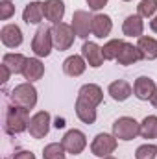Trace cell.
Listing matches in <instances>:
<instances>
[{
	"label": "cell",
	"instance_id": "cell-1",
	"mask_svg": "<svg viewBox=\"0 0 157 159\" xmlns=\"http://www.w3.org/2000/svg\"><path fill=\"white\" fill-rule=\"evenodd\" d=\"M30 111L24 109V107H19V106H9L6 109V117H4V129L9 133V135H19L22 131L28 129V124H30Z\"/></svg>",
	"mask_w": 157,
	"mask_h": 159
},
{
	"label": "cell",
	"instance_id": "cell-2",
	"mask_svg": "<svg viewBox=\"0 0 157 159\" xmlns=\"http://www.w3.org/2000/svg\"><path fill=\"white\" fill-rule=\"evenodd\" d=\"M9 100H11L13 106H19V107H24V109L32 111V109L37 106V89H35L34 83H30V81L19 83V85H15V89L11 91Z\"/></svg>",
	"mask_w": 157,
	"mask_h": 159
},
{
	"label": "cell",
	"instance_id": "cell-3",
	"mask_svg": "<svg viewBox=\"0 0 157 159\" xmlns=\"http://www.w3.org/2000/svg\"><path fill=\"white\" fill-rule=\"evenodd\" d=\"M54 48V37H52V28L48 26H39L37 32L34 34L32 39V52L35 57H48Z\"/></svg>",
	"mask_w": 157,
	"mask_h": 159
},
{
	"label": "cell",
	"instance_id": "cell-4",
	"mask_svg": "<svg viewBox=\"0 0 157 159\" xmlns=\"http://www.w3.org/2000/svg\"><path fill=\"white\" fill-rule=\"evenodd\" d=\"M52 37H54V48H57L59 52H65L74 44L76 32L72 24L57 22V24H52Z\"/></svg>",
	"mask_w": 157,
	"mask_h": 159
},
{
	"label": "cell",
	"instance_id": "cell-5",
	"mask_svg": "<svg viewBox=\"0 0 157 159\" xmlns=\"http://www.w3.org/2000/svg\"><path fill=\"white\" fill-rule=\"evenodd\" d=\"M113 135L118 141H133L137 135H141V122L133 117H120L113 122Z\"/></svg>",
	"mask_w": 157,
	"mask_h": 159
},
{
	"label": "cell",
	"instance_id": "cell-6",
	"mask_svg": "<svg viewBox=\"0 0 157 159\" xmlns=\"http://www.w3.org/2000/svg\"><path fill=\"white\" fill-rule=\"evenodd\" d=\"M118 146V139L113 133H98L91 143V154L96 157H107L111 156Z\"/></svg>",
	"mask_w": 157,
	"mask_h": 159
},
{
	"label": "cell",
	"instance_id": "cell-7",
	"mask_svg": "<svg viewBox=\"0 0 157 159\" xmlns=\"http://www.w3.org/2000/svg\"><path fill=\"white\" fill-rule=\"evenodd\" d=\"M61 144H63V148L67 150V154H70V156H79V154L87 148V135H85L81 129L72 128V129H69V131L63 135Z\"/></svg>",
	"mask_w": 157,
	"mask_h": 159
},
{
	"label": "cell",
	"instance_id": "cell-8",
	"mask_svg": "<svg viewBox=\"0 0 157 159\" xmlns=\"http://www.w3.org/2000/svg\"><path fill=\"white\" fill-rule=\"evenodd\" d=\"M50 124H52V117L48 111H37L32 115L30 124H28V131L34 139H44L50 131Z\"/></svg>",
	"mask_w": 157,
	"mask_h": 159
},
{
	"label": "cell",
	"instance_id": "cell-9",
	"mask_svg": "<svg viewBox=\"0 0 157 159\" xmlns=\"http://www.w3.org/2000/svg\"><path fill=\"white\" fill-rule=\"evenodd\" d=\"M70 24H72V28L76 32V37H79V39L87 41L89 35H92V30H91V26H92V15L89 11L76 9L72 13V22Z\"/></svg>",
	"mask_w": 157,
	"mask_h": 159
},
{
	"label": "cell",
	"instance_id": "cell-10",
	"mask_svg": "<svg viewBox=\"0 0 157 159\" xmlns=\"http://www.w3.org/2000/svg\"><path fill=\"white\" fill-rule=\"evenodd\" d=\"M155 91H157V85L150 76H139L133 83V94L141 102H150L152 96L155 94Z\"/></svg>",
	"mask_w": 157,
	"mask_h": 159
},
{
	"label": "cell",
	"instance_id": "cell-11",
	"mask_svg": "<svg viewBox=\"0 0 157 159\" xmlns=\"http://www.w3.org/2000/svg\"><path fill=\"white\" fill-rule=\"evenodd\" d=\"M0 41L6 48H19L24 41L22 30L17 24H4L0 30Z\"/></svg>",
	"mask_w": 157,
	"mask_h": 159
},
{
	"label": "cell",
	"instance_id": "cell-12",
	"mask_svg": "<svg viewBox=\"0 0 157 159\" xmlns=\"http://www.w3.org/2000/svg\"><path fill=\"white\" fill-rule=\"evenodd\" d=\"M81 56L85 57L87 65L92 69H98L104 65V54H102V46H98L94 41H85L81 46Z\"/></svg>",
	"mask_w": 157,
	"mask_h": 159
},
{
	"label": "cell",
	"instance_id": "cell-13",
	"mask_svg": "<svg viewBox=\"0 0 157 159\" xmlns=\"http://www.w3.org/2000/svg\"><path fill=\"white\" fill-rule=\"evenodd\" d=\"M122 34L126 37H133V39L142 37V34H144V19L139 13L128 15L124 19V22H122Z\"/></svg>",
	"mask_w": 157,
	"mask_h": 159
},
{
	"label": "cell",
	"instance_id": "cell-14",
	"mask_svg": "<svg viewBox=\"0 0 157 159\" xmlns=\"http://www.w3.org/2000/svg\"><path fill=\"white\" fill-rule=\"evenodd\" d=\"M91 30H92V35L96 39H105L113 32V20H111V17L105 15V13L92 15V26H91Z\"/></svg>",
	"mask_w": 157,
	"mask_h": 159
},
{
	"label": "cell",
	"instance_id": "cell-15",
	"mask_svg": "<svg viewBox=\"0 0 157 159\" xmlns=\"http://www.w3.org/2000/svg\"><path fill=\"white\" fill-rule=\"evenodd\" d=\"M141 59H142V54H141V50L137 48V44L124 41V44H122V48H120V52H118V56H117L118 65L129 67V65H133V63H137V61H141Z\"/></svg>",
	"mask_w": 157,
	"mask_h": 159
},
{
	"label": "cell",
	"instance_id": "cell-16",
	"mask_svg": "<svg viewBox=\"0 0 157 159\" xmlns=\"http://www.w3.org/2000/svg\"><path fill=\"white\" fill-rule=\"evenodd\" d=\"M87 70V61L81 54H72L63 61V72L70 78H79Z\"/></svg>",
	"mask_w": 157,
	"mask_h": 159
},
{
	"label": "cell",
	"instance_id": "cell-17",
	"mask_svg": "<svg viewBox=\"0 0 157 159\" xmlns=\"http://www.w3.org/2000/svg\"><path fill=\"white\" fill-rule=\"evenodd\" d=\"M78 98L89 102V104L94 106V107H98V106L104 102V91H102V87L96 85V83H85V85L79 87Z\"/></svg>",
	"mask_w": 157,
	"mask_h": 159
},
{
	"label": "cell",
	"instance_id": "cell-18",
	"mask_svg": "<svg viewBox=\"0 0 157 159\" xmlns=\"http://www.w3.org/2000/svg\"><path fill=\"white\" fill-rule=\"evenodd\" d=\"M44 7V19L52 24L63 22L65 17V2L63 0H44L43 2Z\"/></svg>",
	"mask_w": 157,
	"mask_h": 159
},
{
	"label": "cell",
	"instance_id": "cell-19",
	"mask_svg": "<svg viewBox=\"0 0 157 159\" xmlns=\"http://www.w3.org/2000/svg\"><path fill=\"white\" fill-rule=\"evenodd\" d=\"M22 20L26 24H41L44 20V7L41 0L28 2L22 9Z\"/></svg>",
	"mask_w": 157,
	"mask_h": 159
},
{
	"label": "cell",
	"instance_id": "cell-20",
	"mask_svg": "<svg viewBox=\"0 0 157 159\" xmlns=\"http://www.w3.org/2000/svg\"><path fill=\"white\" fill-rule=\"evenodd\" d=\"M107 94H109L115 102H126V100L133 94V87H131L129 81H126V80H115V81L109 83Z\"/></svg>",
	"mask_w": 157,
	"mask_h": 159
},
{
	"label": "cell",
	"instance_id": "cell-21",
	"mask_svg": "<svg viewBox=\"0 0 157 159\" xmlns=\"http://www.w3.org/2000/svg\"><path fill=\"white\" fill-rule=\"evenodd\" d=\"M74 111H76V117H78L83 124H94L98 119V113H96V107L91 106L89 102L76 98V104H74Z\"/></svg>",
	"mask_w": 157,
	"mask_h": 159
},
{
	"label": "cell",
	"instance_id": "cell-22",
	"mask_svg": "<svg viewBox=\"0 0 157 159\" xmlns=\"http://www.w3.org/2000/svg\"><path fill=\"white\" fill-rule=\"evenodd\" d=\"M2 63H4L13 74H22V72H24V67H26V63H28V57L22 56V54H19V52H7V54H4V57H2Z\"/></svg>",
	"mask_w": 157,
	"mask_h": 159
},
{
	"label": "cell",
	"instance_id": "cell-23",
	"mask_svg": "<svg viewBox=\"0 0 157 159\" xmlns=\"http://www.w3.org/2000/svg\"><path fill=\"white\" fill-rule=\"evenodd\" d=\"M22 76L30 83H34V81H37V80H41L44 76V65H43L41 57H28V63L24 67Z\"/></svg>",
	"mask_w": 157,
	"mask_h": 159
},
{
	"label": "cell",
	"instance_id": "cell-24",
	"mask_svg": "<svg viewBox=\"0 0 157 159\" xmlns=\"http://www.w3.org/2000/svg\"><path fill=\"white\" fill-rule=\"evenodd\" d=\"M137 48L141 50L142 59H148V61L157 59V39L155 37H150V35L139 37L137 39Z\"/></svg>",
	"mask_w": 157,
	"mask_h": 159
},
{
	"label": "cell",
	"instance_id": "cell-25",
	"mask_svg": "<svg viewBox=\"0 0 157 159\" xmlns=\"http://www.w3.org/2000/svg\"><path fill=\"white\" fill-rule=\"evenodd\" d=\"M141 137L142 139H157V115H148L142 119Z\"/></svg>",
	"mask_w": 157,
	"mask_h": 159
},
{
	"label": "cell",
	"instance_id": "cell-26",
	"mask_svg": "<svg viewBox=\"0 0 157 159\" xmlns=\"http://www.w3.org/2000/svg\"><path fill=\"white\" fill-rule=\"evenodd\" d=\"M124 44V39H109L102 46V54L105 61H117V56Z\"/></svg>",
	"mask_w": 157,
	"mask_h": 159
},
{
	"label": "cell",
	"instance_id": "cell-27",
	"mask_svg": "<svg viewBox=\"0 0 157 159\" xmlns=\"http://www.w3.org/2000/svg\"><path fill=\"white\" fill-rule=\"evenodd\" d=\"M67 150L63 148L61 143H50L43 150V159H65Z\"/></svg>",
	"mask_w": 157,
	"mask_h": 159
},
{
	"label": "cell",
	"instance_id": "cell-28",
	"mask_svg": "<svg viewBox=\"0 0 157 159\" xmlns=\"http://www.w3.org/2000/svg\"><path fill=\"white\" fill-rule=\"evenodd\" d=\"M137 13L142 19H154L157 13V0H141L137 6Z\"/></svg>",
	"mask_w": 157,
	"mask_h": 159
},
{
	"label": "cell",
	"instance_id": "cell-29",
	"mask_svg": "<svg viewBox=\"0 0 157 159\" xmlns=\"http://www.w3.org/2000/svg\"><path fill=\"white\" fill-rule=\"evenodd\" d=\"M157 157V146L152 143L141 144L135 150V159H155Z\"/></svg>",
	"mask_w": 157,
	"mask_h": 159
},
{
	"label": "cell",
	"instance_id": "cell-30",
	"mask_svg": "<svg viewBox=\"0 0 157 159\" xmlns=\"http://www.w3.org/2000/svg\"><path fill=\"white\" fill-rule=\"evenodd\" d=\"M15 15V6L11 0H0V19L2 20H9Z\"/></svg>",
	"mask_w": 157,
	"mask_h": 159
},
{
	"label": "cell",
	"instance_id": "cell-31",
	"mask_svg": "<svg viewBox=\"0 0 157 159\" xmlns=\"http://www.w3.org/2000/svg\"><path fill=\"white\" fill-rule=\"evenodd\" d=\"M85 2H87V6H89L91 11H100V9H104L107 6L109 0H85Z\"/></svg>",
	"mask_w": 157,
	"mask_h": 159
},
{
	"label": "cell",
	"instance_id": "cell-32",
	"mask_svg": "<svg viewBox=\"0 0 157 159\" xmlns=\"http://www.w3.org/2000/svg\"><path fill=\"white\" fill-rule=\"evenodd\" d=\"M11 159H35V154L30 152V150H19V152L13 154Z\"/></svg>",
	"mask_w": 157,
	"mask_h": 159
},
{
	"label": "cell",
	"instance_id": "cell-33",
	"mask_svg": "<svg viewBox=\"0 0 157 159\" xmlns=\"http://www.w3.org/2000/svg\"><path fill=\"white\" fill-rule=\"evenodd\" d=\"M0 70H2V83H7V80L11 78V74H13V72H11V70H9L4 63L0 65Z\"/></svg>",
	"mask_w": 157,
	"mask_h": 159
},
{
	"label": "cell",
	"instance_id": "cell-34",
	"mask_svg": "<svg viewBox=\"0 0 157 159\" xmlns=\"http://www.w3.org/2000/svg\"><path fill=\"white\" fill-rule=\"evenodd\" d=\"M150 30H152L154 34H157V13H155V17L150 20Z\"/></svg>",
	"mask_w": 157,
	"mask_h": 159
},
{
	"label": "cell",
	"instance_id": "cell-35",
	"mask_svg": "<svg viewBox=\"0 0 157 159\" xmlns=\"http://www.w3.org/2000/svg\"><path fill=\"white\" fill-rule=\"evenodd\" d=\"M150 104L154 106V109H157V91H155V94L152 96V100H150Z\"/></svg>",
	"mask_w": 157,
	"mask_h": 159
},
{
	"label": "cell",
	"instance_id": "cell-36",
	"mask_svg": "<svg viewBox=\"0 0 157 159\" xmlns=\"http://www.w3.org/2000/svg\"><path fill=\"white\" fill-rule=\"evenodd\" d=\"M100 159H117L115 156H107V157H100Z\"/></svg>",
	"mask_w": 157,
	"mask_h": 159
},
{
	"label": "cell",
	"instance_id": "cell-37",
	"mask_svg": "<svg viewBox=\"0 0 157 159\" xmlns=\"http://www.w3.org/2000/svg\"><path fill=\"white\" fill-rule=\"evenodd\" d=\"M122 2H131V0H122Z\"/></svg>",
	"mask_w": 157,
	"mask_h": 159
}]
</instances>
